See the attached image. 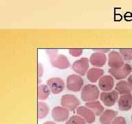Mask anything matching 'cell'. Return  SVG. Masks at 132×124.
<instances>
[{"label":"cell","mask_w":132,"mask_h":124,"mask_svg":"<svg viewBox=\"0 0 132 124\" xmlns=\"http://www.w3.org/2000/svg\"><path fill=\"white\" fill-rule=\"evenodd\" d=\"M46 53L48 55L50 64L54 68L59 69H66L70 66V63L67 57L63 55H59L57 50H47Z\"/></svg>","instance_id":"cell-1"},{"label":"cell","mask_w":132,"mask_h":124,"mask_svg":"<svg viewBox=\"0 0 132 124\" xmlns=\"http://www.w3.org/2000/svg\"><path fill=\"white\" fill-rule=\"evenodd\" d=\"M98 88L94 84L85 85L81 90V99L85 102L96 101L100 96Z\"/></svg>","instance_id":"cell-2"},{"label":"cell","mask_w":132,"mask_h":124,"mask_svg":"<svg viewBox=\"0 0 132 124\" xmlns=\"http://www.w3.org/2000/svg\"><path fill=\"white\" fill-rule=\"evenodd\" d=\"M83 85V79L77 74H70L67 78L66 87L69 90L72 92H79L84 87Z\"/></svg>","instance_id":"cell-3"},{"label":"cell","mask_w":132,"mask_h":124,"mask_svg":"<svg viewBox=\"0 0 132 124\" xmlns=\"http://www.w3.org/2000/svg\"><path fill=\"white\" fill-rule=\"evenodd\" d=\"M109 72L116 80H122L131 75L132 72V66L129 64H125L121 68H109Z\"/></svg>","instance_id":"cell-4"},{"label":"cell","mask_w":132,"mask_h":124,"mask_svg":"<svg viewBox=\"0 0 132 124\" xmlns=\"http://www.w3.org/2000/svg\"><path fill=\"white\" fill-rule=\"evenodd\" d=\"M61 106L65 107L69 111H74L77 109L80 105V101L77 99L76 96L73 95L66 94L62 96L61 99Z\"/></svg>","instance_id":"cell-5"},{"label":"cell","mask_w":132,"mask_h":124,"mask_svg":"<svg viewBox=\"0 0 132 124\" xmlns=\"http://www.w3.org/2000/svg\"><path fill=\"white\" fill-rule=\"evenodd\" d=\"M89 68V59L86 57H82L76 60L72 64V68L74 72L80 76L87 74Z\"/></svg>","instance_id":"cell-6"},{"label":"cell","mask_w":132,"mask_h":124,"mask_svg":"<svg viewBox=\"0 0 132 124\" xmlns=\"http://www.w3.org/2000/svg\"><path fill=\"white\" fill-rule=\"evenodd\" d=\"M46 85L49 87L51 92L54 95H58L61 93L65 87L63 80L59 77H52L48 79Z\"/></svg>","instance_id":"cell-7"},{"label":"cell","mask_w":132,"mask_h":124,"mask_svg":"<svg viewBox=\"0 0 132 124\" xmlns=\"http://www.w3.org/2000/svg\"><path fill=\"white\" fill-rule=\"evenodd\" d=\"M118 93L116 90L109 92H102L100 95V99L105 106L111 107L115 105L116 101L118 100Z\"/></svg>","instance_id":"cell-8"},{"label":"cell","mask_w":132,"mask_h":124,"mask_svg":"<svg viewBox=\"0 0 132 124\" xmlns=\"http://www.w3.org/2000/svg\"><path fill=\"white\" fill-rule=\"evenodd\" d=\"M70 112L63 106H56L52 110V117L55 122L67 121L69 119Z\"/></svg>","instance_id":"cell-9"},{"label":"cell","mask_w":132,"mask_h":124,"mask_svg":"<svg viewBox=\"0 0 132 124\" xmlns=\"http://www.w3.org/2000/svg\"><path fill=\"white\" fill-rule=\"evenodd\" d=\"M108 66L109 68H121L125 65V60L120 54L116 51H111L108 54Z\"/></svg>","instance_id":"cell-10"},{"label":"cell","mask_w":132,"mask_h":124,"mask_svg":"<svg viewBox=\"0 0 132 124\" xmlns=\"http://www.w3.org/2000/svg\"><path fill=\"white\" fill-rule=\"evenodd\" d=\"M77 115L80 116L87 122V123H93L96 121V114L94 112L86 106H79L76 110Z\"/></svg>","instance_id":"cell-11"},{"label":"cell","mask_w":132,"mask_h":124,"mask_svg":"<svg viewBox=\"0 0 132 124\" xmlns=\"http://www.w3.org/2000/svg\"><path fill=\"white\" fill-rule=\"evenodd\" d=\"M106 55L99 52H95L92 54L89 57V63L96 68H100L105 66L107 62Z\"/></svg>","instance_id":"cell-12"},{"label":"cell","mask_w":132,"mask_h":124,"mask_svg":"<svg viewBox=\"0 0 132 124\" xmlns=\"http://www.w3.org/2000/svg\"><path fill=\"white\" fill-rule=\"evenodd\" d=\"M118 108L120 111L127 112L131 109L132 107V94L120 95L118 100Z\"/></svg>","instance_id":"cell-13"},{"label":"cell","mask_w":132,"mask_h":124,"mask_svg":"<svg viewBox=\"0 0 132 124\" xmlns=\"http://www.w3.org/2000/svg\"><path fill=\"white\" fill-rule=\"evenodd\" d=\"M98 86L103 92H109L112 90L114 87V80L112 76L105 75L102 76L98 81Z\"/></svg>","instance_id":"cell-14"},{"label":"cell","mask_w":132,"mask_h":124,"mask_svg":"<svg viewBox=\"0 0 132 124\" xmlns=\"http://www.w3.org/2000/svg\"><path fill=\"white\" fill-rule=\"evenodd\" d=\"M118 112L113 110H105L99 117L101 124H111L116 117H118Z\"/></svg>","instance_id":"cell-15"},{"label":"cell","mask_w":132,"mask_h":124,"mask_svg":"<svg viewBox=\"0 0 132 124\" xmlns=\"http://www.w3.org/2000/svg\"><path fill=\"white\" fill-rule=\"evenodd\" d=\"M104 70L100 68H90L87 73V78L90 82L96 83L103 76Z\"/></svg>","instance_id":"cell-16"},{"label":"cell","mask_w":132,"mask_h":124,"mask_svg":"<svg viewBox=\"0 0 132 124\" xmlns=\"http://www.w3.org/2000/svg\"><path fill=\"white\" fill-rule=\"evenodd\" d=\"M115 90L118 93V95H125L130 94L132 92V88L129 83L127 81L122 80L118 82L116 85Z\"/></svg>","instance_id":"cell-17"},{"label":"cell","mask_w":132,"mask_h":124,"mask_svg":"<svg viewBox=\"0 0 132 124\" xmlns=\"http://www.w3.org/2000/svg\"><path fill=\"white\" fill-rule=\"evenodd\" d=\"M85 106L92 110L94 112L96 116H98V117H100L101 115V114L105 111L104 106L101 104L100 101H97V100L96 101L87 102L85 103Z\"/></svg>","instance_id":"cell-18"},{"label":"cell","mask_w":132,"mask_h":124,"mask_svg":"<svg viewBox=\"0 0 132 124\" xmlns=\"http://www.w3.org/2000/svg\"><path fill=\"white\" fill-rule=\"evenodd\" d=\"M38 99L44 101L49 97L51 91L49 87L45 84H40L38 86Z\"/></svg>","instance_id":"cell-19"},{"label":"cell","mask_w":132,"mask_h":124,"mask_svg":"<svg viewBox=\"0 0 132 124\" xmlns=\"http://www.w3.org/2000/svg\"><path fill=\"white\" fill-rule=\"evenodd\" d=\"M37 116L39 119H44L47 116L49 113V107L48 105L43 101H39L38 105H37Z\"/></svg>","instance_id":"cell-20"},{"label":"cell","mask_w":132,"mask_h":124,"mask_svg":"<svg viewBox=\"0 0 132 124\" xmlns=\"http://www.w3.org/2000/svg\"><path fill=\"white\" fill-rule=\"evenodd\" d=\"M65 124H87V122L85 121L82 117H80L78 115H73L70 117Z\"/></svg>","instance_id":"cell-21"},{"label":"cell","mask_w":132,"mask_h":124,"mask_svg":"<svg viewBox=\"0 0 132 124\" xmlns=\"http://www.w3.org/2000/svg\"><path fill=\"white\" fill-rule=\"evenodd\" d=\"M119 52L125 61L132 60V49H129V48L120 49Z\"/></svg>","instance_id":"cell-22"},{"label":"cell","mask_w":132,"mask_h":124,"mask_svg":"<svg viewBox=\"0 0 132 124\" xmlns=\"http://www.w3.org/2000/svg\"><path fill=\"white\" fill-rule=\"evenodd\" d=\"M83 52V50L82 48H72L69 50V53L70 55L73 57H80Z\"/></svg>","instance_id":"cell-23"},{"label":"cell","mask_w":132,"mask_h":124,"mask_svg":"<svg viewBox=\"0 0 132 124\" xmlns=\"http://www.w3.org/2000/svg\"><path fill=\"white\" fill-rule=\"evenodd\" d=\"M111 124H127V121L125 118L123 117L118 116L115 118V119L113 120Z\"/></svg>","instance_id":"cell-24"},{"label":"cell","mask_w":132,"mask_h":124,"mask_svg":"<svg viewBox=\"0 0 132 124\" xmlns=\"http://www.w3.org/2000/svg\"><path fill=\"white\" fill-rule=\"evenodd\" d=\"M43 74V66L41 65V64L39 63L38 64V79H39V82H41L40 81V79L42 77Z\"/></svg>","instance_id":"cell-25"},{"label":"cell","mask_w":132,"mask_h":124,"mask_svg":"<svg viewBox=\"0 0 132 124\" xmlns=\"http://www.w3.org/2000/svg\"><path fill=\"white\" fill-rule=\"evenodd\" d=\"M94 51L99 52H102V53L105 54L106 52L109 51V49H96V50H94Z\"/></svg>","instance_id":"cell-26"},{"label":"cell","mask_w":132,"mask_h":124,"mask_svg":"<svg viewBox=\"0 0 132 124\" xmlns=\"http://www.w3.org/2000/svg\"><path fill=\"white\" fill-rule=\"evenodd\" d=\"M127 81L129 83V84L131 85V88H132V74H131L130 76H129L127 79Z\"/></svg>","instance_id":"cell-27"},{"label":"cell","mask_w":132,"mask_h":124,"mask_svg":"<svg viewBox=\"0 0 132 124\" xmlns=\"http://www.w3.org/2000/svg\"><path fill=\"white\" fill-rule=\"evenodd\" d=\"M43 124H56V123L55 121H50L44 122Z\"/></svg>","instance_id":"cell-28"},{"label":"cell","mask_w":132,"mask_h":124,"mask_svg":"<svg viewBox=\"0 0 132 124\" xmlns=\"http://www.w3.org/2000/svg\"><path fill=\"white\" fill-rule=\"evenodd\" d=\"M131 121H132V115H131Z\"/></svg>","instance_id":"cell-29"}]
</instances>
